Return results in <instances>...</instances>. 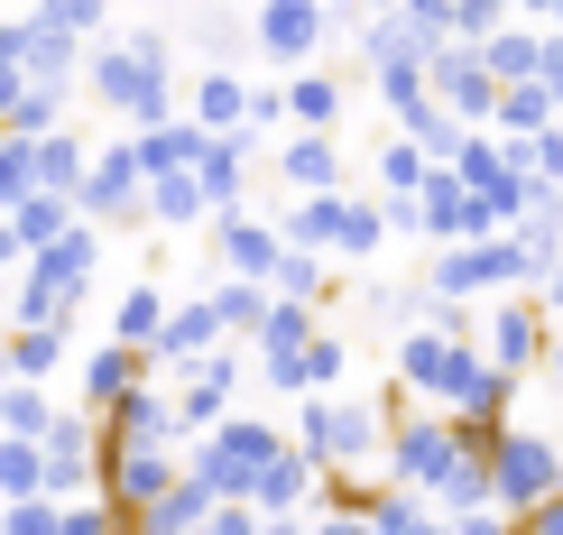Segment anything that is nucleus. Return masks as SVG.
<instances>
[{
    "label": "nucleus",
    "mask_w": 563,
    "mask_h": 535,
    "mask_svg": "<svg viewBox=\"0 0 563 535\" xmlns=\"http://www.w3.org/2000/svg\"><path fill=\"white\" fill-rule=\"evenodd\" d=\"M121 333H130V342H148V333H157V296H130V314H121Z\"/></svg>",
    "instance_id": "nucleus-17"
},
{
    "label": "nucleus",
    "mask_w": 563,
    "mask_h": 535,
    "mask_svg": "<svg viewBox=\"0 0 563 535\" xmlns=\"http://www.w3.org/2000/svg\"><path fill=\"white\" fill-rule=\"evenodd\" d=\"M536 360H545V314L536 305H499V323H489V369L518 379V369H536Z\"/></svg>",
    "instance_id": "nucleus-5"
},
{
    "label": "nucleus",
    "mask_w": 563,
    "mask_h": 535,
    "mask_svg": "<svg viewBox=\"0 0 563 535\" xmlns=\"http://www.w3.org/2000/svg\"><path fill=\"white\" fill-rule=\"evenodd\" d=\"M268 46H287V56L314 46V0H277V10H268Z\"/></svg>",
    "instance_id": "nucleus-7"
},
{
    "label": "nucleus",
    "mask_w": 563,
    "mask_h": 535,
    "mask_svg": "<svg viewBox=\"0 0 563 535\" xmlns=\"http://www.w3.org/2000/svg\"><path fill=\"white\" fill-rule=\"evenodd\" d=\"M0 535H10V526H0Z\"/></svg>",
    "instance_id": "nucleus-24"
},
{
    "label": "nucleus",
    "mask_w": 563,
    "mask_h": 535,
    "mask_svg": "<svg viewBox=\"0 0 563 535\" xmlns=\"http://www.w3.org/2000/svg\"><path fill=\"white\" fill-rule=\"evenodd\" d=\"M499 10L508 0H453V29L462 37H499Z\"/></svg>",
    "instance_id": "nucleus-10"
},
{
    "label": "nucleus",
    "mask_w": 563,
    "mask_h": 535,
    "mask_svg": "<svg viewBox=\"0 0 563 535\" xmlns=\"http://www.w3.org/2000/svg\"><path fill=\"white\" fill-rule=\"evenodd\" d=\"M277 453H287V444H277L268 425H222L195 480H203V490H213V499H250V490H260V471H268Z\"/></svg>",
    "instance_id": "nucleus-2"
},
{
    "label": "nucleus",
    "mask_w": 563,
    "mask_h": 535,
    "mask_svg": "<svg viewBox=\"0 0 563 535\" xmlns=\"http://www.w3.org/2000/svg\"><path fill=\"white\" fill-rule=\"evenodd\" d=\"M167 490H176L167 444H139V434H121V444H111V508H121V517H148Z\"/></svg>",
    "instance_id": "nucleus-3"
},
{
    "label": "nucleus",
    "mask_w": 563,
    "mask_h": 535,
    "mask_svg": "<svg viewBox=\"0 0 563 535\" xmlns=\"http://www.w3.org/2000/svg\"><path fill=\"white\" fill-rule=\"evenodd\" d=\"M554 490H563V453L545 434H499V444H489V508L527 517V508H545Z\"/></svg>",
    "instance_id": "nucleus-1"
},
{
    "label": "nucleus",
    "mask_w": 563,
    "mask_h": 535,
    "mask_svg": "<svg viewBox=\"0 0 563 535\" xmlns=\"http://www.w3.org/2000/svg\"><path fill=\"white\" fill-rule=\"evenodd\" d=\"M111 517H121V508H92V499H84V508H65V526H56V535H121Z\"/></svg>",
    "instance_id": "nucleus-12"
},
{
    "label": "nucleus",
    "mask_w": 563,
    "mask_h": 535,
    "mask_svg": "<svg viewBox=\"0 0 563 535\" xmlns=\"http://www.w3.org/2000/svg\"><path fill=\"white\" fill-rule=\"evenodd\" d=\"M287 176H296V185H333V148H323V138H305V148L287 157Z\"/></svg>",
    "instance_id": "nucleus-11"
},
{
    "label": "nucleus",
    "mask_w": 563,
    "mask_h": 535,
    "mask_svg": "<svg viewBox=\"0 0 563 535\" xmlns=\"http://www.w3.org/2000/svg\"><path fill=\"white\" fill-rule=\"evenodd\" d=\"M536 83L554 92V111H563V37H545V65H536Z\"/></svg>",
    "instance_id": "nucleus-19"
},
{
    "label": "nucleus",
    "mask_w": 563,
    "mask_h": 535,
    "mask_svg": "<svg viewBox=\"0 0 563 535\" xmlns=\"http://www.w3.org/2000/svg\"><path fill=\"white\" fill-rule=\"evenodd\" d=\"M195 535H268V517H260L250 499H222V508H213V517H203Z\"/></svg>",
    "instance_id": "nucleus-9"
},
{
    "label": "nucleus",
    "mask_w": 563,
    "mask_h": 535,
    "mask_svg": "<svg viewBox=\"0 0 563 535\" xmlns=\"http://www.w3.org/2000/svg\"><path fill=\"white\" fill-rule=\"evenodd\" d=\"M203 121H241V83H231V75L203 83Z\"/></svg>",
    "instance_id": "nucleus-13"
},
{
    "label": "nucleus",
    "mask_w": 563,
    "mask_h": 535,
    "mask_svg": "<svg viewBox=\"0 0 563 535\" xmlns=\"http://www.w3.org/2000/svg\"><path fill=\"white\" fill-rule=\"evenodd\" d=\"M407 535H453V517H416V526H407Z\"/></svg>",
    "instance_id": "nucleus-22"
},
{
    "label": "nucleus",
    "mask_w": 563,
    "mask_h": 535,
    "mask_svg": "<svg viewBox=\"0 0 563 535\" xmlns=\"http://www.w3.org/2000/svg\"><path fill=\"white\" fill-rule=\"evenodd\" d=\"M434 75H443V92H453V111H472V121H481V111H499V75H489L481 56H443Z\"/></svg>",
    "instance_id": "nucleus-6"
},
{
    "label": "nucleus",
    "mask_w": 563,
    "mask_h": 535,
    "mask_svg": "<svg viewBox=\"0 0 563 535\" xmlns=\"http://www.w3.org/2000/svg\"><path fill=\"white\" fill-rule=\"evenodd\" d=\"M545 360H554V379H563V342H554V352H545Z\"/></svg>",
    "instance_id": "nucleus-23"
},
{
    "label": "nucleus",
    "mask_w": 563,
    "mask_h": 535,
    "mask_svg": "<svg viewBox=\"0 0 563 535\" xmlns=\"http://www.w3.org/2000/svg\"><path fill=\"white\" fill-rule=\"evenodd\" d=\"M518 535H563V490H554L545 508H527V517H518Z\"/></svg>",
    "instance_id": "nucleus-16"
},
{
    "label": "nucleus",
    "mask_w": 563,
    "mask_h": 535,
    "mask_svg": "<svg viewBox=\"0 0 563 535\" xmlns=\"http://www.w3.org/2000/svg\"><path fill=\"white\" fill-rule=\"evenodd\" d=\"M0 526H10V535H56L65 508L56 499H0Z\"/></svg>",
    "instance_id": "nucleus-8"
},
{
    "label": "nucleus",
    "mask_w": 563,
    "mask_h": 535,
    "mask_svg": "<svg viewBox=\"0 0 563 535\" xmlns=\"http://www.w3.org/2000/svg\"><path fill=\"white\" fill-rule=\"evenodd\" d=\"M102 19V0H56V29H92Z\"/></svg>",
    "instance_id": "nucleus-20"
},
{
    "label": "nucleus",
    "mask_w": 563,
    "mask_h": 535,
    "mask_svg": "<svg viewBox=\"0 0 563 535\" xmlns=\"http://www.w3.org/2000/svg\"><path fill=\"white\" fill-rule=\"evenodd\" d=\"M545 305H554V314H563V259H554V268H545Z\"/></svg>",
    "instance_id": "nucleus-21"
},
{
    "label": "nucleus",
    "mask_w": 563,
    "mask_h": 535,
    "mask_svg": "<svg viewBox=\"0 0 563 535\" xmlns=\"http://www.w3.org/2000/svg\"><path fill=\"white\" fill-rule=\"evenodd\" d=\"M0 194H29V148H0Z\"/></svg>",
    "instance_id": "nucleus-18"
},
{
    "label": "nucleus",
    "mask_w": 563,
    "mask_h": 535,
    "mask_svg": "<svg viewBox=\"0 0 563 535\" xmlns=\"http://www.w3.org/2000/svg\"><path fill=\"white\" fill-rule=\"evenodd\" d=\"M453 535H518L508 508H472V517H453Z\"/></svg>",
    "instance_id": "nucleus-14"
},
{
    "label": "nucleus",
    "mask_w": 563,
    "mask_h": 535,
    "mask_svg": "<svg viewBox=\"0 0 563 535\" xmlns=\"http://www.w3.org/2000/svg\"><path fill=\"white\" fill-rule=\"evenodd\" d=\"M296 111H305V121H333V83L305 75V83H296Z\"/></svg>",
    "instance_id": "nucleus-15"
},
{
    "label": "nucleus",
    "mask_w": 563,
    "mask_h": 535,
    "mask_svg": "<svg viewBox=\"0 0 563 535\" xmlns=\"http://www.w3.org/2000/svg\"><path fill=\"white\" fill-rule=\"evenodd\" d=\"M369 444H379V425L361 406H314L305 415V461H361Z\"/></svg>",
    "instance_id": "nucleus-4"
}]
</instances>
